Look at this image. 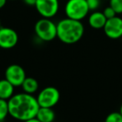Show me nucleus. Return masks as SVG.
<instances>
[{"label": "nucleus", "mask_w": 122, "mask_h": 122, "mask_svg": "<svg viewBox=\"0 0 122 122\" xmlns=\"http://www.w3.org/2000/svg\"><path fill=\"white\" fill-rule=\"evenodd\" d=\"M8 102L9 115L22 122L35 118L39 109L36 97L24 92L14 95Z\"/></svg>", "instance_id": "1"}, {"label": "nucleus", "mask_w": 122, "mask_h": 122, "mask_svg": "<svg viewBox=\"0 0 122 122\" xmlns=\"http://www.w3.org/2000/svg\"><path fill=\"white\" fill-rule=\"evenodd\" d=\"M85 27L81 21L75 19H61L57 24V38L65 44H74L82 39Z\"/></svg>", "instance_id": "2"}, {"label": "nucleus", "mask_w": 122, "mask_h": 122, "mask_svg": "<svg viewBox=\"0 0 122 122\" xmlns=\"http://www.w3.org/2000/svg\"><path fill=\"white\" fill-rule=\"evenodd\" d=\"M34 32L40 40L50 42L57 38V24L50 19L42 18L35 24Z\"/></svg>", "instance_id": "3"}, {"label": "nucleus", "mask_w": 122, "mask_h": 122, "mask_svg": "<svg viewBox=\"0 0 122 122\" xmlns=\"http://www.w3.org/2000/svg\"><path fill=\"white\" fill-rule=\"evenodd\" d=\"M66 17L75 20L81 21L90 12L86 0H68L65 7Z\"/></svg>", "instance_id": "4"}, {"label": "nucleus", "mask_w": 122, "mask_h": 122, "mask_svg": "<svg viewBox=\"0 0 122 122\" xmlns=\"http://www.w3.org/2000/svg\"><path fill=\"white\" fill-rule=\"evenodd\" d=\"M36 99L39 107L53 108L59 103L60 100V93L55 87L48 86L39 91Z\"/></svg>", "instance_id": "5"}, {"label": "nucleus", "mask_w": 122, "mask_h": 122, "mask_svg": "<svg viewBox=\"0 0 122 122\" xmlns=\"http://www.w3.org/2000/svg\"><path fill=\"white\" fill-rule=\"evenodd\" d=\"M35 8L42 18L52 19L59 11V0H37Z\"/></svg>", "instance_id": "6"}, {"label": "nucleus", "mask_w": 122, "mask_h": 122, "mask_svg": "<svg viewBox=\"0 0 122 122\" xmlns=\"http://www.w3.org/2000/svg\"><path fill=\"white\" fill-rule=\"evenodd\" d=\"M26 77L25 70L22 66L17 64L10 65L5 70V79L14 87L21 86Z\"/></svg>", "instance_id": "7"}, {"label": "nucleus", "mask_w": 122, "mask_h": 122, "mask_svg": "<svg viewBox=\"0 0 122 122\" xmlns=\"http://www.w3.org/2000/svg\"><path fill=\"white\" fill-rule=\"evenodd\" d=\"M18 42L19 35L14 29L7 27H2L0 29V49H13Z\"/></svg>", "instance_id": "8"}, {"label": "nucleus", "mask_w": 122, "mask_h": 122, "mask_svg": "<svg viewBox=\"0 0 122 122\" xmlns=\"http://www.w3.org/2000/svg\"><path fill=\"white\" fill-rule=\"evenodd\" d=\"M105 35L111 39H117L122 37V19L119 16L107 19L103 28Z\"/></svg>", "instance_id": "9"}, {"label": "nucleus", "mask_w": 122, "mask_h": 122, "mask_svg": "<svg viewBox=\"0 0 122 122\" xmlns=\"http://www.w3.org/2000/svg\"><path fill=\"white\" fill-rule=\"evenodd\" d=\"M107 19L104 15L103 12L100 11H94L88 19V23L91 28L95 29H103L105 25Z\"/></svg>", "instance_id": "10"}, {"label": "nucleus", "mask_w": 122, "mask_h": 122, "mask_svg": "<svg viewBox=\"0 0 122 122\" xmlns=\"http://www.w3.org/2000/svg\"><path fill=\"white\" fill-rule=\"evenodd\" d=\"M15 87L6 79L0 80V99L9 100L14 95Z\"/></svg>", "instance_id": "11"}, {"label": "nucleus", "mask_w": 122, "mask_h": 122, "mask_svg": "<svg viewBox=\"0 0 122 122\" xmlns=\"http://www.w3.org/2000/svg\"><path fill=\"white\" fill-rule=\"evenodd\" d=\"M36 118L40 122H53L55 119V113L53 108L39 107Z\"/></svg>", "instance_id": "12"}, {"label": "nucleus", "mask_w": 122, "mask_h": 122, "mask_svg": "<svg viewBox=\"0 0 122 122\" xmlns=\"http://www.w3.org/2000/svg\"><path fill=\"white\" fill-rule=\"evenodd\" d=\"M23 89V91L24 93L29 94V95H34V93L39 90V82L37 80L33 77H26L24 81L23 82L22 85H21Z\"/></svg>", "instance_id": "13"}, {"label": "nucleus", "mask_w": 122, "mask_h": 122, "mask_svg": "<svg viewBox=\"0 0 122 122\" xmlns=\"http://www.w3.org/2000/svg\"><path fill=\"white\" fill-rule=\"evenodd\" d=\"M9 115V102H8V100L0 99V122L4 121Z\"/></svg>", "instance_id": "14"}, {"label": "nucleus", "mask_w": 122, "mask_h": 122, "mask_svg": "<svg viewBox=\"0 0 122 122\" xmlns=\"http://www.w3.org/2000/svg\"><path fill=\"white\" fill-rule=\"evenodd\" d=\"M105 122H122V115L120 112H112L105 118Z\"/></svg>", "instance_id": "15"}, {"label": "nucleus", "mask_w": 122, "mask_h": 122, "mask_svg": "<svg viewBox=\"0 0 122 122\" xmlns=\"http://www.w3.org/2000/svg\"><path fill=\"white\" fill-rule=\"evenodd\" d=\"M110 6L115 11L116 14H122V0H109Z\"/></svg>", "instance_id": "16"}, {"label": "nucleus", "mask_w": 122, "mask_h": 122, "mask_svg": "<svg viewBox=\"0 0 122 122\" xmlns=\"http://www.w3.org/2000/svg\"><path fill=\"white\" fill-rule=\"evenodd\" d=\"M86 3L90 11H96V9H98L100 6L101 0H86Z\"/></svg>", "instance_id": "17"}, {"label": "nucleus", "mask_w": 122, "mask_h": 122, "mask_svg": "<svg viewBox=\"0 0 122 122\" xmlns=\"http://www.w3.org/2000/svg\"><path fill=\"white\" fill-rule=\"evenodd\" d=\"M103 14H104V15L105 16V18H106L107 19H112V18L115 17V16L117 15L116 13H115V11L114 10V9H112L110 6H108V7H106L105 9H104Z\"/></svg>", "instance_id": "18"}, {"label": "nucleus", "mask_w": 122, "mask_h": 122, "mask_svg": "<svg viewBox=\"0 0 122 122\" xmlns=\"http://www.w3.org/2000/svg\"><path fill=\"white\" fill-rule=\"evenodd\" d=\"M24 2L29 6H35L37 0H24Z\"/></svg>", "instance_id": "19"}, {"label": "nucleus", "mask_w": 122, "mask_h": 122, "mask_svg": "<svg viewBox=\"0 0 122 122\" xmlns=\"http://www.w3.org/2000/svg\"><path fill=\"white\" fill-rule=\"evenodd\" d=\"M24 122H40V121L35 117V118H32V119H29V120H25V121H24Z\"/></svg>", "instance_id": "20"}, {"label": "nucleus", "mask_w": 122, "mask_h": 122, "mask_svg": "<svg viewBox=\"0 0 122 122\" xmlns=\"http://www.w3.org/2000/svg\"><path fill=\"white\" fill-rule=\"evenodd\" d=\"M6 3H7V0H0V9H2L5 6Z\"/></svg>", "instance_id": "21"}, {"label": "nucleus", "mask_w": 122, "mask_h": 122, "mask_svg": "<svg viewBox=\"0 0 122 122\" xmlns=\"http://www.w3.org/2000/svg\"><path fill=\"white\" fill-rule=\"evenodd\" d=\"M120 113L121 114V115H122V104H121V105H120Z\"/></svg>", "instance_id": "22"}, {"label": "nucleus", "mask_w": 122, "mask_h": 122, "mask_svg": "<svg viewBox=\"0 0 122 122\" xmlns=\"http://www.w3.org/2000/svg\"><path fill=\"white\" fill-rule=\"evenodd\" d=\"M2 28V24H1V20H0V29Z\"/></svg>", "instance_id": "23"}, {"label": "nucleus", "mask_w": 122, "mask_h": 122, "mask_svg": "<svg viewBox=\"0 0 122 122\" xmlns=\"http://www.w3.org/2000/svg\"><path fill=\"white\" fill-rule=\"evenodd\" d=\"M11 1H14V0H11Z\"/></svg>", "instance_id": "24"}]
</instances>
